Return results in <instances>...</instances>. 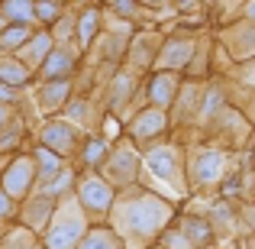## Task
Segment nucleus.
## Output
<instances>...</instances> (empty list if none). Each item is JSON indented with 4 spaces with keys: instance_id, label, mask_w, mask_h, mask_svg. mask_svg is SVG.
Returning <instances> with one entry per match:
<instances>
[{
    "instance_id": "nucleus-28",
    "label": "nucleus",
    "mask_w": 255,
    "mask_h": 249,
    "mask_svg": "<svg viewBox=\"0 0 255 249\" xmlns=\"http://www.w3.org/2000/svg\"><path fill=\"white\" fill-rule=\"evenodd\" d=\"M158 246H162V249H194L191 243H187V237H184V233H181L178 230V227H168V230H165L162 233V240H158Z\"/></svg>"
},
{
    "instance_id": "nucleus-5",
    "label": "nucleus",
    "mask_w": 255,
    "mask_h": 249,
    "mask_svg": "<svg viewBox=\"0 0 255 249\" xmlns=\"http://www.w3.org/2000/svg\"><path fill=\"white\" fill-rule=\"evenodd\" d=\"M200 42H204L200 32H191V29L165 32V42L158 49V58H155V68L152 71H174V75L184 78L194 55H197V49H200Z\"/></svg>"
},
{
    "instance_id": "nucleus-7",
    "label": "nucleus",
    "mask_w": 255,
    "mask_h": 249,
    "mask_svg": "<svg viewBox=\"0 0 255 249\" xmlns=\"http://www.w3.org/2000/svg\"><path fill=\"white\" fill-rule=\"evenodd\" d=\"M171 133V117L165 110H155V107H139L129 120H126V139H129L136 149H152V146L165 143V136Z\"/></svg>"
},
{
    "instance_id": "nucleus-1",
    "label": "nucleus",
    "mask_w": 255,
    "mask_h": 249,
    "mask_svg": "<svg viewBox=\"0 0 255 249\" xmlns=\"http://www.w3.org/2000/svg\"><path fill=\"white\" fill-rule=\"evenodd\" d=\"M174 217H178V204L136 185L117 194V204L110 211V230L123 240L126 249H152L174 224Z\"/></svg>"
},
{
    "instance_id": "nucleus-17",
    "label": "nucleus",
    "mask_w": 255,
    "mask_h": 249,
    "mask_svg": "<svg viewBox=\"0 0 255 249\" xmlns=\"http://www.w3.org/2000/svg\"><path fill=\"white\" fill-rule=\"evenodd\" d=\"M42 146L65 159L68 152L78 149V130L68 123V120H52V123L42 126Z\"/></svg>"
},
{
    "instance_id": "nucleus-14",
    "label": "nucleus",
    "mask_w": 255,
    "mask_h": 249,
    "mask_svg": "<svg viewBox=\"0 0 255 249\" xmlns=\"http://www.w3.org/2000/svg\"><path fill=\"white\" fill-rule=\"evenodd\" d=\"M230 110V87L223 78H210L204 84V97H200V113H197V130L207 133L223 113Z\"/></svg>"
},
{
    "instance_id": "nucleus-30",
    "label": "nucleus",
    "mask_w": 255,
    "mask_h": 249,
    "mask_svg": "<svg viewBox=\"0 0 255 249\" xmlns=\"http://www.w3.org/2000/svg\"><path fill=\"white\" fill-rule=\"evenodd\" d=\"M230 81H236V84H243V87H249V91H255V58H252L249 65H236Z\"/></svg>"
},
{
    "instance_id": "nucleus-38",
    "label": "nucleus",
    "mask_w": 255,
    "mask_h": 249,
    "mask_svg": "<svg viewBox=\"0 0 255 249\" xmlns=\"http://www.w3.org/2000/svg\"><path fill=\"white\" fill-rule=\"evenodd\" d=\"M152 249H162V246H152Z\"/></svg>"
},
{
    "instance_id": "nucleus-11",
    "label": "nucleus",
    "mask_w": 255,
    "mask_h": 249,
    "mask_svg": "<svg viewBox=\"0 0 255 249\" xmlns=\"http://www.w3.org/2000/svg\"><path fill=\"white\" fill-rule=\"evenodd\" d=\"M165 42V32H155V29H145V32H132L129 39V49H126V68H132L136 75H149L155 68V58H158V49Z\"/></svg>"
},
{
    "instance_id": "nucleus-2",
    "label": "nucleus",
    "mask_w": 255,
    "mask_h": 249,
    "mask_svg": "<svg viewBox=\"0 0 255 249\" xmlns=\"http://www.w3.org/2000/svg\"><path fill=\"white\" fill-rule=\"evenodd\" d=\"M142 188L168 198L171 204H181L184 198H191V188H187V168H184V143H165L152 146L142 152Z\"/></svg>"
},
{
    "instance_id": "nucleus-31",
    "label": "nucleus",
    "mask_w": 255,
    "mask_h": 249,
    "mask_svg": "<svg viewBox=\"0 0 255 249\" xmlns=\"http://www.w3.org/2000/svg\"><path fill=\"white\" fill-rule=\"evenodd\" d=\"M26 39H29V29H26V26H10L0 42H3V49H16V45H26Z\"/></svg>"
},
{
    "instance_id": "nucleus-21",
    "label": "nucleus",
    "mask_w": 255,
    "mask_h": 249,
    "mask_svg": "<svg viewBox=\"0 0 255 249\" xmlns=\"http://www.w3.org/2000/svg\"><path fill=\"white\" fill-rule=\"evenodd\" d=\"M204 217L213 224V230H217V233H220V230L233 233V230H236V224H239V217H236V207H233V204H230V198H223V194H220V198L213 201V207L204 214Z\"/></svg>"
},
{
    "instance_id": "nucleus-35",
    "label": "nucleus",
    "mask_w": 255,
    "mask_h": 249,
    "mask_svg": "<svg viewBox=\"0 0 255 249\" xmlns=\"http://www.w3.org/2000/svg\"><path fill=\"white\" fill-rule=\"evenodd\" d=\"M6 211H10V198L0 191V217H6Z\"/></svg>"
},
{
    "instance_id": "nucleus-32",
    "label": "nucleus",
    "mask_w": 255,
    "mask_h": 249,
    "mask_svg": "<svg viewBox=\"0 0 255 249\" xmlns=\"http://www.w3.org/2000/svg\"><path fill=\"white\" fill-rule=\"evenodd\" d=\"M36 16L42 23H58L65 16V10H62V3H36Z\"/></svg>"
},
{
    "instance_id": "nucleus-20",
    "label": "nucleus",
    "mask_w": 255,
    "mask_h": 249,
    "mask_svg": "<svg viewBox=\"0 0 255 249\" xmlns=\"http://www.w3.org/2000/svg\"><path fill=\"white\" fill-rule=\"evenodd\" d=\"M110 139L107 136H87L84 146H81V165L87 172H97V168H104L107 156H110Z\"/></svg>"
},
{
    "instance_id": "nucleus-13",
    "label": "nucleus",
    "mask_w": 255,
    "mask_h": 249,
    "mask_svg": "<svg viewBox=\"0 0 255 249\" xmlns=\"http://www.w3.org/2000/svg\"><path fill=\"white\" fill-rule=\"evenodd\" d=\"M204 84H207V81H187V78H184L178 100H174V107L168 110V117H171V130H174V126H181V130H197V113H200Z\"/></svg>"
},
{
    "instance_id": "nucleus-19",
    "label": "nucleus",
    "mask_w": 255,
    "mask_h": 249,
    "mask_svg": "<svg viewBox=\"0 0 255 249\" xmlns=\"http://www.w3.org/2000/svg\"><path fill=\"white\" fill-rule=\"evenodd\" d=\"M75 36L81 49H91L94 39H100V6H84L81 16L75 19Z\"/></svg>"
},
{
    "instance_id": "nucleus-16",
    "label": "nucleus",
    "mask_w": 255,
    "mask_h": 249,
    "mask_svg": "<svg viewBox=\"0 0 255 249\" xmlns=\"http://www.w3.org/2000/svg\"><path fill=\"white\" fill-rule=\"evenodd\" d=\"M174 227L184 233L187 243H191L194 249H207V246L217 243V230H213V224L204 217V214H197V211H178Z\"/></svg>"
},
{
    "instance_id": "nucleus-22",
    "label": "nucleus",
    "mask_w": 255,
    "mask_h": 249,
    "mask_svg": "<svg viewBox=\"0 0 255 249\" xmlns=\"http://www.w3.org/2000/svg\"><path fill=\"white\" fill-rule=\"evenodd\" d=\"M32 178H36V159H19V162L6 172V191H10V194L29 191Z\"/></svg>"
},
{
    "instance_id": "nucleus-37",
    "label": "nucleus",
    "mask_w": 255,
    "mask_h": 249,
    "mask_svg": "<svg viewBox=\"0 0 255 249\" xmlns=\"http://www.w3.org/2000/svg\"><path fill=\"white\" fill-rule=\"evenodd\" d=\"M0 120H3V110H0Z\"/></svg>"
},
{
    "instance_id": "nucleus-18",
    "label": "nucleus",
    "mask_w": 255,
    "mask_h": 249,
    "mask_svg": "<svg viewBox=\"0 0 255 249\" xmlns=\"http://www.w3.org/2000/svg\"><path fill=\"white\" fill-rule=\"evenodd\" d=\"M78 65V55L68 49V45H55L49 52V58L42 62V78L45 81H68L71 71Z\"/></svg>"
},
{
    "instance_id": "nucleus-24",
    "label": "nucleus",
    "mask_w": 255,
    "mask_h": 249,
    "mask_svg": "<svg viewBox=\"0 0 255 249\" xmlns=\"http://www.w3.org/2000/svg\"><path fill=\"white\" fill-rule=\"evenodd\" d=\"M36 172L42 175L45 181H52L55 175H62V172H65V159H62V156H55L52 149H45V146H39V149H36Z\"/></svg>"
},
{
    "instance_id": "nucleus-3",
    "label": "nucleus",
    "mask_w": 255,
    "mask_h": 249,
    "mask_svg": "<svg viewBox=\"0 0 255 249\" xmlns=\"http://www.w3.org/2000/svg\"><path fill=\"white\" fill-rule=\"evenodd\" d=\"M236 152L217 143H191L184 146V168H187V188L191 194H213L226 185L233 175Z\"/></svg>"
},
{
    "instance_id": "nucleus-12",
    "label": "nucleus",
    "mask_w": 255,
    "mask_h": 249,
    "mask_svg": "<svg viewBox=\"0 0 255 249\" xmlns=\"http://www.w3.org/2000/svg\"><path fill=\"white\" fill-rule=\"evenodd\" d=\"M142 100L145 104V97H142V78L136 75L132 68H120L117 75H113V81H110V110L117 113V117H123V113H136V107H132V100Z\"/></svg>"
},
{
    "instance_id": "nucleus-34",
    "label": "nucleus",
    "mask_w": 255,
    "mask_h": 249,
    "mask_svg": "<svg viewBox=\"0 0 255 249\" xmlns=\"http://www.w3.org/2000/svg\"><path fill=\"white\" fill-rule=\"evenodd\" d=\"M243 19L255 23V0H246V3H243Z\"/></svg>"
},
{
    "instance_id": "nucleus-23",
    "label": "nucleus",
    "mask_w": 255,
    "mask_h": 249,
    "mask_svg": "<svg viewBox=\"0 0 255 249\" xmlns=\"http://www.w3.org/2000/svg\"><path fill=\"white\" fill-rule=\"evenodd\" d=\"M78 249H126V246H123V240H120L110 227H91Z\"/></svg>"
},
{
    "instance_id": "nucleus-9",
    "label": "nucleus",
    "mask_w": 255,
    "mask_h": 249,
    "mask_svg": "<svg viewBox=\"0 0 255 249\" xmlns=\"http://www.w3.org/2000/svg\"><path fill=\"white\" fill-rule=\"evenodd\" d=\"M217 45L226 52L233 65H249L255 58V23L249 19H233L220 29Z\"/></svg>"
},
{
    "instance_id": "nucleus-10",
    "label": "nucleus",
    "mask_w": 255,
    "mask_h": 249,
    "mask_svg": "<svg viewBox=\"0 0 255 249\" xmlns=\"http://www.w3.org/2000/svg\"><path fill=\"white\" fill-rule=\"evenodd\" d=\"M181 84H184V78L174 75V71H149L145 81H142V97L149 107L168 113L174 107V100H178V94H181Z\"/></svg>"
},
{
    "instance_id": "nucleus-4",
    "label": "nucleus",
    "mask_w": 255,
    "mask_h": 249,
    "mask_svg": "<svg viewBox=\"0 0 255 249\" xmlns=\"http://www.w3.org/2000/svg\"><path fill=\"white\" fill-rule=\"evenodd\" d=\"M91 230V220L81 211L78 198H65L58 201L55 217L49 224V233H45V249H78L81 240Z\"/></svg>"
},
{
    "instance_id": "nucleus-15",
    "label": "nucleus",
    "mask_w": 255,
    "mask_h": 249,
    "mask_svg": "<svg viewBox=\"0 0 255 249\" xmlns=\"http://www.w3.org/2000/svg\"><path fill=\"white\" fill-rule=\"evenodd\" d=\"M252 130H255V126L249 123V120H246L239 110H233V107H230V110H226L223 117H220L217 123H213L210 130L204 133V136H210V139H226V149L236 152L239 146H246V139L252 136Z\"/></svg>"
},
{
    "instance_id": "nucleus-27",
    "label": "nucleus",
    "mask_w": 255,
    "mask_h": 249,
    "mask_svg": "<svg viewBox=\"0 0 255 249\" xmlns=\"http://www.w3.org/2000/svg\"><path fill=\"white\" fill-rule=\"evenodd\" d=\"M3 13L10 19H16V26H26L32 16H36V3H26V0H10V3H3Z\"/></svg>"
},
{
    "instance_id": "nucleus-29",
    "label": "nucleus",
    "mask_w": 255,
    "mask_h": 249,
    "mask_svg": "<svg viewBox=\"0 0 255 249\" xmlns=\"http://www.w3.org/2000/svg\"><path fill=\"white\" fill-rule=\"evenodd\" d=\"M0 78L6 81V87H10V84H23L26 78H29V71H26V65H19V62H6V65H0Z\"/></svg>"
},
{
    "instance_id": "nucleus-8",
    "label": "nucleus",
    "mask_w": 255,
    "mask_h": 249,
    "mask_svg": "<svg viewBox=\"0 0 255 249\" xmlns=\"http://www.w3.org/2000/svg\"><path fill=\"white\" fill-rule=\"evenodd\" d=\"M117 188L110 185V181L104 178V175L97 172H87L84 178H78V204H81V211L87 214V220H100V217H110L113 204H117Z\"/></svg>"
},
{
    "instance_id": "nucleus-26",
    "label": "nucleus",
    "mask_w": 255,
    "mask_h": 249,
    "mask_svg": "<svg viewBox=\"0 0 255 249\" xmlns=\"http://www.w3.org/2000/svg\"><path fill=\"white\" fill-rule=\"evenodd\" d=\"M52 49H55V45H52V32H39V36H32L29 42H26V62L42 65Z\"/></svg>"
},
{
    "instance_id": "nucleus-33",
    "label": "nucleus",
    "mask_w": 255,
    "mask_h": 249,
    "mask_svg": "<svg viewBox=\"0 0 255 249\" xmlns=\"http://www.w3.org/2000/svg\"><path fill=\"white\" fill-rule=\"evenodd\" d=\"M110 10L117 13V16H123V19H136L139 10H142V3H132V0H113Z\"/></svg>"
},
{
    "instance_id": "nucleus-25",
    "label": "nucleus",
    "mask_w": 255,
    "mask_h": 249,
    "mask_svg": "<svg viewBox=\"0 0 255 249\" xmlns=\"http://www.w3.org/2000/svg\"><path fill=\"white\" fill-rule=\"evenodd\" d=\"M71 100V81H45L42 87V104L49 110H58Z\"/></svg>"
},
{
    "instance_id": "nucleus-36",
    "label": "nucleus",
    "mask_w": 255,
    "mask_h": 249,
    "mask_svg": "<svg viewBox=\"0 0 255 249\" xmlns=\"http://www.w3.org/2000/svg\"><path fill=\"white\" fill-rule=\"evenodd\" d=\"M0 100H13V87H6V84H0Z\"/></svg>"
},
{
    "instance_id": "nucleus-6",
    "label": "nucleus",
    "mask_w": 255,
    "mask_h": 249,
    "mask_svg": "<svg viewBox=\"0 0 255 249\" xmlns=\"http://www.w3.org/2000/svg\"><path fill=\"white\" fill-rule=\"evenodd\" d=\"M100 175H104V178L110 181L117 191L136 188L139 178H142V149H136L129 139L117 143V146L110 149V156H107L104 168H100Z\"/></svg>"
},
{
    "instance_id": "nucleus-39",
    "label": "nucleus",
    "mask_w": 255,
    "mask_h": 249,
    "mask_svg": "<svg viewBox=\"0 0 255 249\" xmlns=\"http://www.w3.org/2000/svg\"><path fill=\"white\" fill-rule=\"evenodd\" d=\"M252 249H255V243H252Z\"/></svg>"
}]
</instances>
